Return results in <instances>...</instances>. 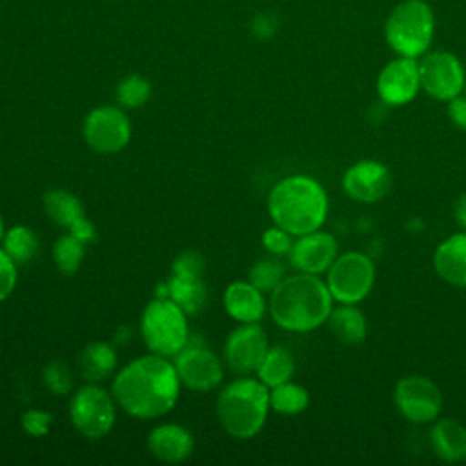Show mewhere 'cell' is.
Listing matches in <instances>:
<instances>
[{"instance_id":"1","label":"cell","mask_w":466,"mask_h":466,"mask_svg":"<svg viewBox=\"0 0 466 466\" xmlns=\"http://www.w3.org/2000/svg\"><path fill=\"white\" fill-rule=\"evenodd\" d=\"M180 379L175 364L151 353L126 364L113 380V395L131 417L157 419L177 402Z\"/></svg>"},{"instance_id":"2","label":"cell","mask_w":466,"mask_h":466,"mask_svg":"<svg viewBox=\"0 0 466 466\" xmlns=\"http://www.w3.org/2000/svg\"><path fill=\"white\" fill-rule=\"evenodd\" d=\"M333 297L324 280L311 273L284 277L269 297V313L282 329L306 333L317 329L329 317Z\"/></svg>"},{"instance_id":"3","label":"cell","mask_w":466,"mask_h":466,"mask_svg":"<svg viewBox=\"0 0 466 466\" xmlns=\"http://www.w3.org/2000/svg\"><path fill=\"white\" fill-rule=\"evenodd\" d=\"M328 204L324 186L308 175L286 177L268 195L273 224L293 237L320 229L328 217Z\"/></svg>"},{"instance_id":"4","label":"cell","mask_w":466,"mask_h":466,"mask_svg":"<svg viewBox=\"0 0 466 466\" xmlns=\"http://www.w3.org/2000/svg\"><path fill=\"white\" fill-rule=\"evenodd\" d=\"M268 411L269 388L260 379H237L220 391L217 400L218 420L235 439L255 437L262 430Z\"/></svg>"},{"instance_id":"5","label":"cell","mask_w":466,"mask_h":466,"mask_svg":"<svg viewBox=\"0 0 466 466\" xmlns=\"http://www.w3.org/2000/svg\"><path fill=\"white\" fill-rule=\"evenodd\" d=\"M433 31L435 16L424 0H402L393 7L384 25L388 46L399 56L410 58H419L428 51Z\"/></svg>"},{"instance_id":"6","label":"cell","mask_w":466,"mask_h":466,"mask_svg":"<svg viewBox=\"0 0 466 466\" xmlns=\"http://www.w3.org/2000/svg\"><path fill=\"white\" fill-rule=\"evenodd\" d=\"M146 346L162 357H177L187 344V322L184 309L167 299L151 300L140 322Z\"/></svg>"},{"instance_id":"7","label":"cell","mask_w":466,"mask_h":466,"mask_svg":"<svg viewBox=\"0 0 466 466\" xmlns=\"http://www.w3.org/2000/svg\"><path fill=\"white\" fill-rule=\"evenodd\" d=\"M324 282L339 304H359L373 289L375 264L360 251L342 253L329 266Z\"/></svg>"},{"instance_id":"8","label":"cell","mask_w":466,"mask_h":466,"mask_svg":"<svg viewBox=\"0 0 466 466\" xmlns=\"http://www.w3.org/2000/svg\"><path fill=\"white\" fill-rule=\"evenodd\" d=\"M73 426L87 439H102L115 424V406L109 393L95 384L76 390L69 404Z\"/></svg>"},{"instance_id":"9","label":"cell","mask_w":466,"mask_h":466,"mask_svg":"<svg viewBox=\"0 0 466 466\" xmlns=\"http://www.w3.org/2000/svg\"><path fill=\"white\" fill-rule=\"evenodd\" d=\"M393 400L399 413L413 422H433L442 410V393L439 386L424 375H406L393 390Z\"/></svg>"},{"instance_id":"10","label":"cell","mask_w":466,"mask_h":466,"mask_svg":"<svg viewBox=\"0 0 466 466\" xmlns=\"http://www.w3.org/2000/svg\"><path fill=\"white\" fill-rule=\"evenodd\" d=\"M419 76L420 89L441 102H450L464 91V67L461 60L448 51L424 53L419 60Z\"/></svg>"},{"instance_id":"11","label":"cell","mask_w":466,"mask_h":466,"mask_svg":"<svg viewBox=\"0 0 466 466\" xmlns=\"http://www.w3.org/2000/svg\"><path fill=\"white\" fill-rule=\"evenodd\" d=\"M84 138L96 153H118L131 138L129 118L120 107L115 106L95 107L84 120Z\"/></svg>"},{"instance_id":"12","label":"cell","mask_w":466,"mask_h":466,"mask_svg":"<svg viewBox=\"0 0 466 466\" xmlns=\"http://www.w3.org/2000/svg\"><path fill=\"white\" fill-rule=\"evenodd\" d=\"M391 187L390 169L373 158H362L351 164L342 175L344 193L362 204H373L382 200Z\"/></svg>"},{"instance_id":"13","label":"cell","mask_w":466,"mask_h":466,"mask_svg":"<svg viewBox=\"0 0 466 466\" xmlns=\"http://www.w3.org/2000/svg\"><path fill=\"white\" fill-rule=\"evenodd\" d=\"M420 89L419 60L399 56L388 62L377 76V95L388 106L411 102Z\"/></svg>"},{"instance_id":"14","label":"cell","mask_w":466,"mask_h":466,"mask_svg":"<svg viewBox=\"0 0 466 466\" xmlns=\"http://www.w3.org/2000/svg\"><path fill=\"white\" fill-rule=\"evenodd\" d=\"M268 350V337L257 322H248L233 329L224 346L229 370L238 375L257 371Z\"/></svg>"},{"instance_id":"15","label":"cell","mask_w":466,"mask_h":466,"mask_svg":"<svg viewBox=\"0 0 466 466\" xmlns=\"http://www.w3.org/2000/svg\"><path fill=\"white\" fill-rule=\"evenodd\" d=\"M175 368L182 384L195 391H208L220 384L224 370L215 353L204 346L186 344L177 355Z\"/></svg>"},{"instance_id":"16","label":"cell","mask_w":466,"mask_h":466,"mask_svg":"<svg viewBox=\"0 0 466 466\" xmlns=\"http://www.w3.org/2000/svg\"><path fill=\"white\" fill-rule=\"evenodd\" d=\"M288 255L297 271L320 275L328 271L339 257V244L331 233L317 229L297 237Z\"/></svg>"},{"instance_id":"17","label":"cell","mask_w":466,"mask_h":466,"mask_svg":"<svg viewBox=\"0 0 466 466\" xmlns=\"http://www.w3.org/2000/svg\"><path fill=\"white\" fill-rule=\"evenodd\" d=\"M433 269L448 284L466 288V231L446 237L433 251Z\"/></svg>"},{"instance_id":"18","label":"cell","mask_w":466,"mask_h":466,"mask_svg":"<svg viewBox=\"0 0 466 466\" xmlns=\"http://www.w3.org/2000/svg\"><path fill=\"white\" fill-rule=\"evenodd\" d=\"M193 435L178 424H160L149 431L147 448L153 457L164 462H182L193 451Z\"/></svg>"},{"instance_id":"19","label":"cell","mask_w":466,"mask_h":466,"mask_svg":"<svg viewBox=\"0 0 466 466\" xmlns=\"http://www.w3.org/2000/svg\"><path fill=\"white\" fill-rule=\"evenodd\" d=\"M224 308L231 319L240 324L258 322L266 311L262 291L248 282H233L224 291Z\"/></svg>"},{"instance_id":"20","label":"cell","mask_w":466,"mask_h":466,"mask_svg":"<svg viewBox=\"0 0 466 466\" xmlns=\"http://www.w3.org/2000/svg\"><path fill=\"white\" fill-rule=\"evenodd\" d=\"M433 453L446 462L466 459V426L453 419H439L430 431Z\"/></svg>"},{"instance_id":"21","label":"cell","mask_w":466,"mask_h":466,"mask_svg":"<svg viewBox=\"0 0 466 466\" xmlns=\"http://www.w3.org/2000/svg\"><path fill=\"white\" fill-rule=\"evenodd\" d=\"M326 322L331 333L344 344H359L366 339V317L355 304H339L337 308H331Z\"/></svg>"},{"instance_id":"22","label":"cell","mask_w":466,"mask_h":466,"mask_svg":"<svg viewBox=\"0 0 466 466\" xmlns=\"http://www.w3.org/2000/svg\"><path fill=\"white\" fill-rule=\"evenodd\" d=\"M116 366V353L106 342L87 344L78 357L80 375L89 382L104 380Z\"/></svg>"},{"instance_id":"23","label":"cell","mask_w":466,"mask_h":466,"mask_svg":"<svg viewBox=\"0 0 466 466\" xmlns=\"http://www.w3.org/2000/svg\"><path fill=\"white\" fill-rule=\"evenodd\" d=\"M44 209L47 217L62 226V228H71L76 220H80L84 215V208L80 200L71 195L66 189H51L44 195Z\"/></svg>"},{"instance_id":"24","label":"cell","mask_w":466,"mask_h":466,"mask_svg":"<svg viewBox=\"0 0 466 466\" xmlns=\"http://www.w3.org/2000/svg\"><path fill=\"white\" fill-rule=\"evenodd\" d=\"M295 373V359L293 355L282 348V346H273L268 350L266 357L262 359L257 375L258 379L268 386V388H275L282 382L291 380Z\"/></svg>"},{"instance_id":"25","label":"cell","mask_w":466,"mask_h":466,"mask_svg":"<svg viewBox=\"0 0 466 466\" xmlns=\"http://www.w3.org/2000/svg\"><path fill=\"white\" fill-rule=\"evenodd\" d=\"M167 297L178 304L184 313H197L206 302V286L200 279H186L173 275L167 282Z\"/></svg>"},{"instance_id":"26","label":"cell","mask_w":466,"mask_h":466,"mask_svg":"<svg viewBox=\"0 0 466 466\" xmlns=\"http://www.w3.org/2000/svg\"><path fill=\"white\" fill-rule=\"evenodd\" d=\"M309 404V393L304 386L291 380L282 382L269 391V408L280 415H297Z\"/></svg>"},{"instance_id":"27","label":"cell","mask_w":466,"mask_h":466,"mask_svg":"<svg viewBox=\"0 0 466 466\" xmlns=\"http://www.w3.org/2000/svg\"><path fill=\"white\" fill-rule=\"evenodd\" d=\"M4 251L16 262L27 264L38 251V238L35 231L27 226H15L4 233Z\"/></svg>"},{"instance_id":"28","label":"cell","mask_w":466,"mask_h":466,"mask_svg":"<svg viewBox=\"0 0 466 466\" xmlns=\"http://www.w3.org/2000/svg\"><path fill=\"white\" fill-rule=\"evenodd\" d=\"M53 257L62 275H73L84 258V242L75 235H62L53 248Z\"/></svg>"},{"instance_id":"29","label":"cell","mask_w":466,"mask_h":466,"mask_svg":"<svg viewBox=\"0 0 466 466\" xmlns=\"http://www.w3.org/2000/svg\"><path fill=\"white\" fill-rule=\"evenodd\" d=\"M151 96V84L142 75H129L116 87V100L122 107L135 109L144 106Z\"/></svg>"},{"instance_id":"30","label":"cell","mask_w":466,"mask_h":466,"mask_svg":"<svg viewBox=\"0 0 466 466\" xmlns=\"http://www.w3.org/2000/svg\"><path fill=\"white\" fill-rule=\"evenodd\" d=\"M282 279H284V266L280 264L279 258H273V257L260 258L249 269V282L257 286L262 293L264 291L271 293Z\"/></svg>"},{"instance_id":"31","label":"cell","mask_w":466,"mask_h":466,"mask_svg":"<svg viewBox=\"0 0 466 466\" xmlns=\"http://www.w3.org/2000/svg\"><path fill=\"white\" fill-rule=\"evenodd\" d=\"M71 371L66 362L62 360H51L44 368V384L49 391L55 395H66L71 390Z\"/></svg>"},{"instance_id":"32","label":"cell","mask_w":466,"mask_h":466,"mask_svg":"<svg viewBox=\"0 0 466 466\" xmlns=\"http://www.w3.org/2000/svg\"><path fill=\"white\" fill-rule=\"evenodd\" d=\"M204 273V258L197 251H184L173 262V275L186 279H200Z\"/></svg>"},{"instance_id":"33","label":"cell","mask_w":466,"mask_h":466,"mask_svg":"<svg viewBox=\"0 0 466 466\" xmlns=\"http://www.w3.org/2000/svg\"><path fill=\"white\" fill-rule=\"evenodd\" d=\"M291 237L286 229L279 228L273 224V228H268L264 233H262V244L264 248L271 253V255H286L289 253L293 242H291Z\"/></svg>"},{"instance_id":"34","label":"cell","mask_w":466,"mask_h":466,"mask_svg":"<svg viewBox=\"0 0 466 466\" xmlns=\"http://www.w3.org/2000/svg\"><path fill=\"white\" fill-rule=\"evenodd\" d=\"M53 415L42 410H27L22 415V428L33 437H44L49 433Z\"/></svg>"},{"instance_id":"35","label":"cell","mask_w":466,"mask_h":466,"mask_svg":"<svg viewBox=\"0 0 466 466\" xmlns=\"http://www.w3.org/2000/svg\"><path fill=\"white\" fill-rule=\"evenodd\" d=\"M16 284V262L0 249V302L5 300Z\"/></svg>"},{"instance_id":"36","label":"cell","mask_w":466,"mask_h":466,"mask_svg":"<svg viewBox=\"0 0 466 466\" xmlns=\"http://www.w3.org/2000/svg\"><path fill=\"white\" fill-rule=\"evenodd\" d=\"M446 111H448L450 122H451L455 127L466 131V95L462 93V95L451 98V100L448 102V109H446Z\"/></svg>"},{"instance_id":"37","label":"cell","mask_w":466,"mask_h":466,"mask_svg":"<svg viewBox=\"0 0 466 466\" xmlns=\"http://www.w3.org/2000/svg\"><path fill=\"white\" fill-rule=\"evenodd\" d=\"M251 31L258 36V38H268L273 35L275 31V22L271 16L268 15H258L251 20Z\"/></svg>"},{"instance_id":"38","label":"cell","mask_w":466,"mask_h":466,"mask_svg":"<svg viewBox=\"0 0 466 466\" xmlns=\"http://www.w3.org/2000/svg\"><path fill=\"white\" fill-rule=\"evenodd\" d=\"M69 233L75 235L76 238H80V240L86 244V242H89V240L95 238V226H93L86 217H82L80 220H76V222L69 228Z\"/></svg>"},{"instance_id":"39","label":"cell","mask_w":466,"mask_h":466,"mask_svg":"<svg viewBox=\"0 0 466 466\" xmlns=\"http://www.w3.org/2000/svg\"><path fill=\"white\" fill-rule=\"evenodd\" d=\"M453 217L457 220V224L466 231V193H462L453 206Z\"/></svg>"},{"instance_id":"40","label":"cell","mask_w":466,"mask_h":466,"mask_svg":"<svg viewBox=\"0 0 466 466\" xmlns=\"http://www.w3.org/2000/svg\"><path fill=\"white\" fill-rule=\"evenodd\" d=\"M4 233H5V231H4V220H2V217H0V240L4 238Z\"/></svg>"},{"instance_id":"41","label":"cell","mask_w":466,"mask_h":466,"mask_svg":"<svg viewBox=\"0 0 466 466\" xmlns=\"http://www.w3.org/2000/svg\"><path fill=\"white\" fill-rule=\"evenodd\" d=\"M462 93H464V95H466V82H464V91H462Z\"/></svg>"}]
</instances>
